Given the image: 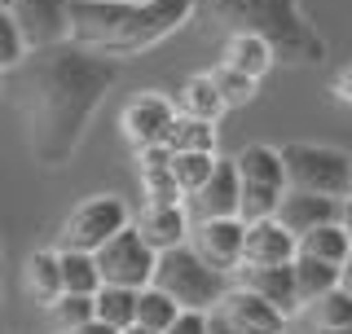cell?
<instances>
[{
    "label": "cell",
    "instance_id": "cell-9",
    "mask_svg": "<svg viewBox=\"0 0 352 334\" xmlns=\"http://www.w3.org/2000/svg\"><path fill=\"white\" fill-rule=\"evenodd\" d=\"M27 36V49H53L71 40V0H0Z\"/></svg>",
    "mask_w": 352,
    "mask_h": 334
},
{
    "label": "cell",
    "instance_id": "cell-27",
    "mask_svg": "<svg viewBox=\"0 0 352 334\" xmlns=\"http://www.w3.org/2000/svg\"><path fill=\"white\" fill-rule=\"evenodd\" d=\"M176 313H181V304H176L168 291H159L154 282L137 291V321H141V326H150V330L163 334V330L176 321Z\"/></svg>",
    "mask_w": 352,
    "mask_h": 334
},
{
    "label": "cell",
    "instance_id": "cell-35",
    "mask_svg": "<svg viewBox=\"0 0 352 334\" xmlns=\"http://www.w3.org/2000/svg\"><path fill=\"white\" fill-rule=\"evenodd\" d=\"M207 334H242V330L220 313V308H212V313H207Z\"/></svg>",
    "mask_w": 352,
    "mask_h": 334
},
{
    "label": "cell",
    "instance_id": "cell-25",
    "mask_svg": "<svg viewBox=\"0 0 352 334\" xmlns=\"http://www.w3.org/2000/svg\"><path fill=\"white\" fill-rule=\"evenodd\" d=\"M172 154H181V150H203V154H216V128H212V119H194V115H181L176 110V119H172V128H168V141H163Z\"/></svg>",
    "mask_w": 352,
    "mask_h": 334
},
{
    "label": "cell",
    "instance_id": "cell-29",
    "mask_svg": "<svg viewBox=\"0 0 352 334\" xmlns=\"http://www.w3.org/2000/svg\"><path fill=\"white\" fill-rule=\"evenodd\" d=\"M212 167H216V154H203V150H181V154H172V176H176V185L185 189V198L198 194V189L207 185Z\"/></svg>",
    "mask_w": 352,
    "mask_h": 334
},
{
    "label": "cell",
    "instance_id": "cell-11",
    "mask_svg": "<svg viewBox=\"0 0 352 334\" xmlns=\"http://www.w3.org/2000/svg\"><path fill=\"white\" fill-rule=\"evenodd\" d=\"M172 119H176V102H168V97H159V93H137L124 106V115H119V128H124V137L132 141V150H146V146L168 141Z\"/></svg>",
    "mask_w": 352,
    "mask_h": 334
},
{
    "label": "cell",
    "instance_id": "cell-3",
    "mask_svg": "<svg viewBox=\"0 0 352 334\" xmlns=\"http://www.w3.org/2000/svg\"><path fill=\"white\" fill-rule=\"evenodd\" d=\"M212 14L229 31H251V36L269 40L278 62L313 66L326 58V40L304 18L300 0H212Z\"/></svg>",
    "mask_w": 352,
    "mask_h": 334
},
{
    "label": "cell",
    "instance_id": "cell-6",
    "mask_svg": "<svg viewBox=\"0 0 352 334\" xmlns=\"http://www.w3.org/2000/svg\"><path fill=\"white\" fill-rule=\"evenodd\" d=\"M238 176H242V220H260V216H273L282 203V194L291 189L286 181V163H282V150L273 146H247L238 154Z\"/></svg>",
    "mask_w": 352,
    "mask_h": 334
},
{
    "label": "cell",
    "instance_id": "cell-24",
    "mask_svg": "<svg viewBox=\"0 0 352 334\" xmlns=\"http://www.w3.org/2000/svg\"><path fill=\"white\" fill-rule=\"evenodd\" d=\"M27 291H31V299H36L40 308H49L53 299L66 291V286H62V260H58V251H36L27 260Z\"/></svg>",
    "mask_w": 352,
    "mask_h": 334
},
{
    "label": "cell",
    "instance_id": "cell-26",
    "mask_svg": "<svg viewBox=\"0 0 352 334\" xmlns=\"http://www.w3.org/2000/svg\"><path fill=\"white\" fill-rule=\"evenodd\" d=\"M93 313L102 317L106 326L128 330L132 321H137V291H132V286H110V282H102V291L93 295Z\"/></svg>",
    "mask_w": 352,
    "mask_h": 334
},
{
    "label": "cell",
    "instance_id": "cell-4",
    "mask_svg": "<svg viewBox=\"0 0 352 334\" xmlns=\"http://www.w3.org/2000/svg\"><path fill=\"white\" fill-rule=\"evenodd\" d=\"M154 286L168 291L181 308H203V313H212L220 299H225V291H229V273L212 269V264H207L194 247H185V242H181V247L159 251Z\"/></svg>",
    "mask_w": 352,
    "mask_h": 334
},
{
    "label": "cell",
    "instance_id": "cell-15",
    "mask_svg": "<svg viewBox=\"0 0 352 334\" xmlns=\"http://www.w3.org/2000/svg\"><path fill=\"white\" fill-rule=\"evenodd\" d=\"M295 260V233L278 216L247 220V242H242V264H291Z\"/></svg>",
    "mask_w": 352,
    "mask_h": 334
},
{
    "label": "cell",
    "instance_id": "cell-16",
    "mask_svg": "<svg viewBox=\"0 0 352 334\" xmlns=\"http://www.w3.org/2000/svg\"><path fill=\"white\" fill-rule=\"evenodd\" d=\"M238 286H251L256 295H264L273 308H282L286 317L300 308V291H295V269L291 264H238Z\"/></svg>",
    "mask_w": 352,
    "mask_h": 334
},
{
    "label": "cell",
    "instance_id": "cell-40",
    "mask_svg": "<svg viewBox=\"0 0 352 334\" xmlns=\"http://www.w3.org/2000/svg\"><path fill=\"white\" fill-rule=\"evenodd\" d=\"M348 198H352V176H348Z\"/></svg>",
    "mask_w": 352,
    "mask_h": 334
},
{
    "label": "cell",
    "instance_id": "cell-28",
    "mask_svg": "<svg viewBox=\"0 0 352 334\" xmlns=\"http://www.w3.org/2000/svg\"><path fill=\"white\" fill-rule=\"evenodd\" d=\"M44 313H49V326L58 330V334H75L84 321L97 317L93 313V295H71V291H62L49 308H44Z\"/></svg>",
    "mask_w": 352,
    "mask_h": 334
},
{
    "label": "cell",
    "instance_id": "cell-2",
    "mask_svg": "<svg viewBox=\"0 0 352 334\" xmlns=\"http://www.w3.org/2000/svg\"><path fill=\"white\" fill-rule=\"evenodd\" d=\"M194 0H71V44L102 58H137L185 27Z\"/></svg>",
    "mask_w": 352,
    "mask_h": 334
},
{
    "label": "cell",
    "instance_id": "cell-39",
    "mask_svg": "<svg viewBox=\"0 0 352 334\" xmlns=\"http://www.w3.org/2000/svg\"><path fill=\"white\" fill-rule=\"evenodd\" d=\"M344 286L352 291V255H348V264H344Z\"/></svg>",
    "mask_w": 352,
    "mask_h": 334
},
{
    "label": "cell",
    "instance_id": "cell-37",
    "mask_svg": "<svg viewBox=\"0 0 352 334\" xmlns=\"http://www.w3.org/2000/svg\"><path fill=\"white\" fill-rule=\"evenodd\" d=\"M339 225L352 233V198H344V211H339Z\"/></svg>",
    "mask_w": 352,
    "mask_h": 334
},
{
    "label": "cell",
    "instance_id": "cell-38",
    "mask_svg": "<svg viewBox=\"0 0 352 334\" xmlns=\"http://www.w3.org/2000/svg\"><path fill=\"white\" fill-rule=\"evenodd\" d=\"M119 334H159V330H150V326H141V321H132V326L119 330Z\"/></svg>",
    "mask_w": 352,
    "mask_h": 334
},
{
    "label": "cell",
    "instance_id": "cell-32",
    "mask_svg": "<svg viewBox=\"0 0 352 334\" xmlns=\"http://www.w3.org/2000/svg\"><path fill=\"white\" fill-rule=\"evenodd\" d=\"M141 189H146V203H181L185 198V189L172 176V163L154 167V172H141Z\"/></svg>",
    "mask_w": 352,
    "mask_h": 334
},
{
    "label": "cell",
    "instance_id": "cell-34",
    "mask_svg": "<svg viewBox=\"0 0 352 334\" xmlns=\"http://www.w3.org/2000/svg\"><path fill=\"white\" fill-rule=\"evenodd\" d=\"M330 97H335L344 110H352V66H344V71L335 75V84H330Z\"/></svg>",
    "mask_w": 352,
    "mask_h": 334
},
{
    "label": "cell",
    "instance_id": "cell-31",
    "mask_svg": "<svg viewBox=\"0 0 352 334\" xmlns=\"http://www.w3.org/2000/svg\"><path fill=\"white\" fill-rule=\"evenodd\" d=\"M212 80L220 88V97H225V106H247L251 97H256V84H260V80H251V75L234 71V66H220V71H212Z\"/></svg>",
    "mask_w": 352,
    "mask_h": 334
},
{
    "label": "cell",
    "instance_id": "cell-14",
    "mask_svg": "<svg viewBox=\"0 0 352 334\" xmlns=\"http://www.w3.org/2000/svg\"><path fill=\"white\" fill-rule=\"evenodd\" d=\"M339 211H344V198L313 194V189H286L273 216L300 238V233H308V229H322V225H330V220H339Z\"/></svg>",
    "mask_w": 352,
    "mask_h": 334
},
{
    "label": "cell",
    "instance_id": "cell-5",
    "mask_svg": "<svg viewBox=\"0 0 352 334\" xmlns=\"http://www.w3.org/2000/svg\"><path fill=\"white\" fill-rule=\"evenodd\" d=\"M282 163H286L291 189H313V194L348 198L352 154L330 150V146H313V141H291V146H282Z\"/></svg>",
    "mask_w": 352,
    "mask_h": 334
},
{
    "label": "cell",
    "instance_id": "cell-20",
    "mask_svg": "<svg viewBox=\"0 0 352 334\" xmlns=\"http://www.w3.org/2000/svg\"><path fill=\"white\" fill-rule=\"evenodd\" d=\"M291 269H295L300 308L313 304V299H322L326 291H335V286H344V269H335V264H326V260H313V255H295Z\"/></svg>",
    "mask_w": 352,
    "mask_h": 334
},
{
    "label": "cell",
    "instance_id": "cell-18",
    "mask_svg": "<svg viewBox=\"0 0 352 334\" xmlns=\"http://www.w3.org/2000/svg\"><path fill=\"white\" fill-rule=\"evenodd\" d=\"M295 255H313V260H326L335 264V269H344L348 255H352V233L339 225V220H330L322 229H308L295 238Z\"/></svg>",
    "mask_w": 352,
    "mask_h": 334
},
{
    "label": "cell",
    "instance_id": "cell-7",
    "mask_svg": "<svg viewBox=\"0 0 352 334\" xmlns=\"http://www.w3.org/2000/svg\"><path fill=\"white\" fill-rule=\"evenodd\" d=\"M93 255H97V269H102V282H110V286H132V291H141V286L154 282L159 251L141 238L137 225L119 229L115 238H110L106 247H97Z\"/></svg>",
    "mask_w": 352,
    "mask_h": 334
},
{
    "label": "cell",
    "instance_id": "cell-23",
    "mask_svg": "<svg viewBox=\"0 0 352 334\" xmlns=\"http://www.w3.org/2000/svg\"><path fill=\"white\" fill-rule=\"evenodd\" d=\"M58 260H62V286L71 295H97V291H102V269H97V255L93 251L62 247Z\"/></svg>",
    "mask_w": 352,
    "mask_h": 334
},
{
    "label": "cell",
    "instance_id": "cell-10",
    "mask_svg": "<svg viewBox=\"0 0 352 334\" xmlns=\"http://www.w3.org/2000/svg\"><path fill=\"white\" fill-rule=\"evenodd\" d=\"M242 242H247V220L242 216L194 220V229H190V247L220 273H234L242 264Z\"/></svg>",
    "mask_w": 352,
    "mask_h": 334
},
{
    "label": "cell",
    "instance_id": "cell-22",
    "mask_svg": "<svg viewBox=\"0 0 352 334\" xmlns=\"http://www.w3.org/2000/svg\"><path fill=\"white\" fill-rule=\"evenodd\" d=\"M176 110H181V115H194V119H212L216 124L229 106H225V97H220L212 75H194V80H185L181 97H176Z\"/></svg>",
    "mask_w": 352,
    "mask_h": 334
},
{
    "label": "cell",
    "instance_id": "cell-8",
    "mask_svg": "<svg viewBox=\"0 0 352 334\" xmlns=\"http://www.w3.org/2000/svg\"><path fill=\"white\" fill-rule=\"evenodd\" d=\"M119 229H128V207L119 203V198H110V194H97V198H88V203H80L71 216H66L62 247L97 251V247H106Z\"/></svg>",
    "mask_w": 352,
    "mask_h": 334
},
{
    "label": "cell",
    "instance_id": "cell-17",
    "mask_svg": "<svg viewBox=\"0 0 352 334\" xmlns=\"http://www.w3.org/2000/svg\"><path fill=\"white\" fill-rule=\"evenodd\" d=\"M137 229L154 251H168V247H181L185 242V233L194 229V220H190V211L181 203H146Z\"/></svg>",
    "mask_w": 352,
    "mask_h": 334
},
{
    "label": "cell",
    "instance_id": "cell-13",
    "mask_svg": "<svg viewBox=\"0 0 352 334\" xmlns=\"http://www.w3.org/2000/svg\"><path fill=\"white\" fill-rule=\"evenodd\" d=\"M220 313H225L242 334H282L286 330V313L273 308L264 295H256L251 286H229L225 299H220Z\"/></svg>",
    "mask_w": 352,
    "mask_h": 334
},
{
    "label": "cell",
    "instance_id": "cell-19",
    "mask_svg": "<svg viewBox=\"0 0 352 334\" xmlns=\"http://www.w3.org/2000/svg\"><path fill=\"white\" fill-rule=\"evenodd\" d=\"M308 308V330L313 334H352V291L335 286L322 299H313Z\"/></svg>",
    "mask_w": 352,
    "mask_h": 334
},
{
    "label": "cell",
    "instance_id": "cell-21",
    "mask_svg": "<svg viewBox=\"0 0 352 334\" xmlns=\"http://www.w3.org/2000/svg\"><path fill=\"white\" fill-rule=\"evenodd\" d=\"M278 62L273 58V49H269V40H260V36H251V31H234L225 44V66H234V71L242 75H251V80H260L269 66Z\"/></svg>",
    "mask_w": 352,
    "mask_h": 334
},
{
    "label": "cell",
    "instance_id": "cell-30",
    "mask_svg": "<svg viewBox=\"0 0 352 334\" xmlns=\"http://www.w3.org/2000/svg\"><path fill=\"white\" fill-rule=\"evenodd\" d=\"M27 53H31V49H27V36H22V27L14 22V14L0 5V71L18 66Z\"/></svg>",
    "mask_w": 352,
    "mask_h": 334
},
{
    "label": "cell",
    "instance_id": "cell-36",
    "mask_svg": "<svg viewBox=\"0 0 352 334\" xmlns=\"http://www.w3.org/2000/svg\"><path fill=\"white\" fill-rule=\"evenodd\" d=\"M75 334H119V330H115V326H106L102 317H93V321H84V326L75 330Z\"/></svg>",
    "mask_w": 352,
    "mask_h": 334
},
{
    "label": "cell",
    "instance_id": "cell-1",
    "mask_svg": "<svg viewBox=\"0 0 352 334\" xmlns=\"http://www.w3.org/2000/svg\"><path fill=\"white\" fill-rule=\"evenodd\" d=\"M119 80V58H102L80 44L40 49L27 75V132L40 167H66L80 150L102 97Z\"/></svg>",
    "mask_w": 352,
    "mask_h": 334
},
{
    "label": "cell",
    "instance_id": "cell-12",
    "mask_svg": "<svg viewBox=\"0 0 352 334\" xmlns=\"http://www.w3.org/2000/svg\"><path fill=\"white\" fill-rule=\"evenodd\" d=\"M242 211V176L238 159H216L207 185L190 194V220H212V216H238Z\"/></svg>",
    "mask_w": 352,
    "mask_h": 334
},
{
    "label": "cell",
    "instance_id": "cell-33",
    "mask_svg": "<svg viewBox=\"0 0 352 334\" xmlns=\"http://www.w3.org/2000/svg\"><path fill=\"white\" fill-rule=\"evenodd\" d=\"M163 334H207V313H203V308H181L176 321Z\"/></svg>",
    "mask_w": 352,
    "mask_h": 334
}]
</instances>
